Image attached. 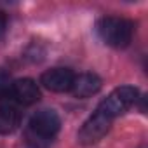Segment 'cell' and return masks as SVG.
<instances>
[{
  "label": "cell",
  "instance_id": "7a4b0ae2",
  "mask_svg": "<svg viewBox=\"0 0 148 148\" xmlns=\"http://www.w3.org/2000/svg\"><path fill=\"white\" fill-rule=\"evenodd\" d=\"M99 38L115 49H124L131 44L132 35H134V23L125 19V18H117V16H106L101 18L96 25Z\"/></svg>",
  "mask_w": 148,
  "mask_h": 148
},
{
  "label": "cell",
  "instance_id": "277c9868",
  "mask_svg": "<svg viewBox=\"0 0 148 148\" xmlns=\"http://www.w3.org/2000/svg\"><path fill=\"white\" fill-rule=\"evenodd\" d=\"M110 125H112V119L103 115L101 112H94L80 127L79 131V143L82 145H94L98 143L99 139H103L106 136V132L110 131Z\"/></svg>",
  "mask_w": 148,
  "mask_h": 148
},
{
  "label": "cell",
  "instance_id": "6da1fadb",
  "mask_svg": "<svg viewBox=\"0 0 148 148\" xmlns=\"http://www.w3.org/2000/svg\"><path fill=\"white\" fill-rule=\"evenodd\" d=\"M61 119L54 110H40L32 115L26 129V141L33 148H44L59 131Z\"/></svg>",
  "mask_w": 148,
  "mask_h": 148
},
{
  "label": "cell",
  "instance_id": "8992f818",
  "mask_svg": "<svg viewBox=\"0 0 148 148\" xmlns=\"http://www.w3.org/2000/svg\"><path fill=\"white\" fill-rule=\"evenodd\" d=\"M11 98L21 105H33L40 99V89L33 79H19L11 86Z\"/></svg>",
  "mask_w": 148,
  "mask_h": 148
},
{
  "label": "cell",
  "instance_id": "52a82bcc",
  "mask_svg": "<svg viewBox=\"0 0 148 148\" xmlns=\"http://www.w3.org/2000/svg\"><path fill=\"white\" fill-rule=\"evenodd\" d=\"M101 79L96 75V73H80V75H75V80H73L71 86V92L75 98H91L94 96L99 89H101Z\"/></svg>",
  "mask_w": 148,
  "mask_h": 148
},
{
  "label": "cell",
  "instance_id": "5b68a950",
  "mask_svg": "<svg viewBox=\"0 0 148 148\" xmlns=\"http://www.w3.org/2000/svg\"><path fill=\"white\" fill-rule=\"evenodd\" d=\"M73 80H75V73L70 68H52L42 73L40 82L45 89L52 92H66L71 89Z\"/></svg>",
  "mask_w": 148,
  "mask_h": 148
},
{
  "label": "cell",
  "instance_id": "9c48e42d",
  "mask_svg": "<svg viewBox=\"0 0 148 148\" xmlns=\"http://www.w3.org/2000/svg\"><path fill=\"white\" fill-rule=\"evenodd\" d=\"M11 82H9V77L5 75L4 71H0V98H7L11 96Z\"/></svg>",
  "mask_w": 148,
  "mask_h": 148
},
{
  "label": "cell",
  "instance_id": "3957f363",
  "mask_svg": "<svg viewBox=\"0 0 148 148\" xmlns=\"http://www.w3.org/2000/svg\"><path fill=\"white\" fill-rule=\"evenodd\" d=\"M138 99V89L132 86H120L113 89L98 106V112L110 117L112 120L122 113H125Z\"/></svg>",
  "mask_w": 148,
  "mask_h": 148
},
{
  "label": "cell",
  "instance_id": "30bf717a",
  "mask_svg": "<svg viewBox=\"0 0 148 148\" xmlns=\"http://www.w3.org/2000/svg\"><path fill=\"white\" fill-rule=\"evenodd\" d=\"M5 28H7V16L0 11V37L5 33Z\"/></svg>",
  "mask_w": 148,
  "mask_h": 148
},
{
  "label": "cell",
  "instance_id": "ba28073f",
  "mask_svg": "<svg viewBox=\"0 0 148 148\" xmlns=\"http://www.w3.org/2000/svg\"><path fill=\"white\" fill-rule=\"evenodd\" d=\"M21 113L12 105H0V134H11L19 127Z\"/></svg>",
  "mask_w": 148,
  "mask_h": 148
}]
</instances>
